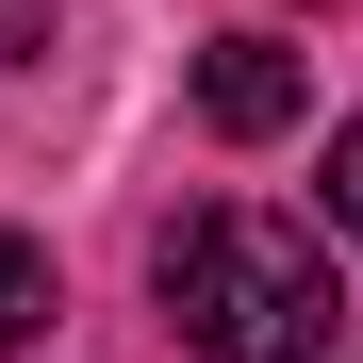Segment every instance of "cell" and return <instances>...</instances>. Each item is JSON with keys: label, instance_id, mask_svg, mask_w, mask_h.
<instances>
[{"label": "cell", "instance_id": "1", "mask_svg": "<svg viewBox=\"0 0 363 363\" xmlns=\"http://www.w3.org/2000/svg\"><path fill=\"white\" fill-rule=\"evenodd\" d=\"M149 281H165L182 347H215V363H347V281H330V248L297 215L199 199V215H165Z\"/></svg>", "mask_w": 363, "mask_h": 363}, {"label": "cell", "instance_id": "3", "mask_svg": "<svg viewBox=\"0 0 363 363\" xmlns=\"http://www.w3.org/2000/svg\"><path fill=\"white\" fill-rule=\"evenodd\" d=\"M50 314H67V281H50V248H33V231H0V363H17Z\"/></svg>", "mask_w": 363, "mask_h": 363}, {"label": "cell", "instance_id": "5", "mask_svg": "<svg viewBox=\"0 0 363 363\" xmlns=\"http://www.w3.org/2000/svg\"><path fill=\"white\" fill-rule=\"evenodd\" d=\"M50 17H67V0H0V67H17V50H50Z\"/></svg>", "mask_w": 363, "mask_h": 363}, {"label": "cell", "instance_id": "2", "mask_svg": "<svg viewBox=\"0 0 363 363\" xmlns=\"http://www.w3.org/2000/svg\"><path fill=\"white\" fill-rule=\"evenodd\" d=\"M314 116V67H297L281 33H215L199 50V133L215 149H264V133H297Z\"/></svg>", "mask_w": 363, "mask_h": 363}, {"label": "cell", "instance_id": "4", "mask_svg": "<svg viewBox=\"0 0 363 363\" xmlns=\"http://www.w3.org/2000/svg\"><path fill=\"white\" fill-rule=\"evenodd\" d=\"M314 215H330V231H347V248H363V116H347V133L314 149Z\"/></svg>", "mask_w": 363, "mask_h": 363}]
</instances>
